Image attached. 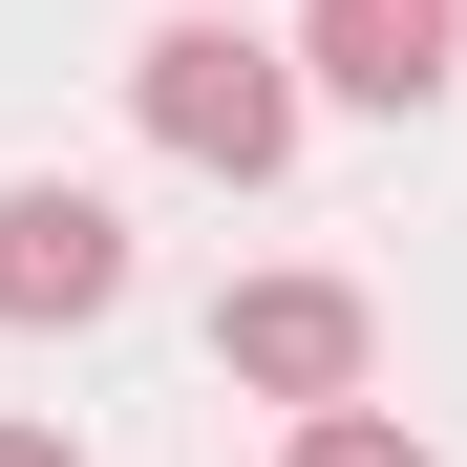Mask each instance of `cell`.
<instances>
[{"label": "cell", "instance_id": "obj_5", "mask_svg": "<svg viewBox=\"0 0 467 467\" xmlns=\"http://www.w3.org/2000/svg\"><path fill=\"white\" fill-rule=\"evenodd\" d=\"M276 467H425V425H382V404H319V425H297Z\"/></svg>", "mask_w": 467, "mask_h": 467}, {"label": "cell", "instance_id": "obj_3", "mask_svg": "<svg viewBox=\"0 0 467 467\" xmlns=\"http://www.w3.org/2000/svg\"><path fill=\"white\" fill-rule=\"evenodd\" d=\"M107 297H128V213L64 192V171H22V192H0V319L64 340V319H107Z\"/></svg>", "mask_w": 467, "mask_h": 467}, {"label": "cell", "instance_id": "obj_6", "mask_svg": "<svg viewBox=\"0 0 467 467\" xmlns=\"http://www.w3.org/2000/svg\"><path fill=\"white\" fill-rule=\"evenodd\" d=\"M0 467H86V446H64V425H0Z\"/></svg>", "mask_w": 467, "mask_h": 467}, {"label": "cell", "instance_id": "obj_2", "mask_svg": "<svg viewBox=\"0 0 467 467\" xmlns=\"http://www.w3.org/2000/svg\"><path fill=\"white\" fill-rule=\"evenodd\" d=\"M213 361L255 382V404H297V425H319V404H361L382 319H361L340 276H234V297H213Z\"/></svg>", "mask_w": 467, "mask_h": 467}, {"label": "cell", "instance_id": "obj_1", "mask_svg": "<svg viewBox=\"0 0 467 467\" xmlns=\"http://www.w3.org/2000/svg\"><path fill=\"white\" fill-rule=\"evenodd\" d=\"M297 86H319V64H276L255 22H171V43L128 64L149 149H171V171H234V192H276V171H297Z\"/></svg>", "mask_w": 467, "mask_h": 467}, {"label": "cell", "instance_id": "obj_4", "mask_svg": "<svg viewBox=\"0 0 467 467\" xmlns=\"http://www.w3.org/2000/svg\"><path fill=\"white\" fill-rule=\"evenodd\" d=\"M446 43H467V0H319V22H297V64H319L340 107H382V128L446 107Z\"/></svg>", "mask_w": 467, "mask_h": 467}]
</instances>
